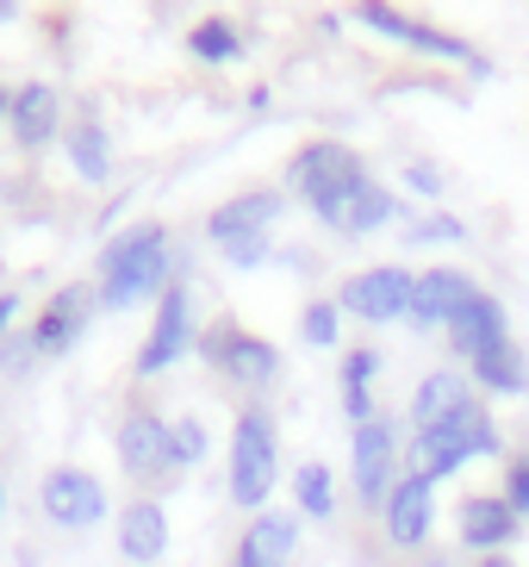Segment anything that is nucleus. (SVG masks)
<instances>
[{
	"mask_svg": "<svg viewBox=\"0 0 529 567\" xmlns=\"http://www.w3.org/2000/svg\"><path fill=\"white\" fill-rule=\"evenodd\" d=\"M168 287H175V256H168V231L156 218L132 225V231H118L106 250H100V306H125L137 300H163Z\"/></svg>",
	"mask_w": 529,
	"mask_h": 567,
	"instance_id": "1",
	"label": "nucleus"
},
{
	"mask_svg": "<svg viewBox=\"0 0 529 567\" xmlns=\"http://www.w3.org/2000/svg\"><path fill=\"white\" fill-rule=\"evenodd\" d=\"M367 182H374V175H367L362 151H349V144H305V151L287 163V187H293L331 231H343L349 200H355Z\"/></svg>",
	"mask_w": 529,
	"mask_h": 567,
	"instance_id": "2",
	"label": "nucleus"
},
{
	"mask_svg": "<svg viewBox=\"0 0 529 567\" xmlns=\"http://www.w3.org/2000/svg\"><path fill=\"white\" fill-rule=\"evenodd\" d=\"M281 443H274V417L262 405H243L237 412V431H231V467H225V481H231V499L243 512H262L274 481H281Z\"/></svg>",
	"mask_w": 529,
	"mask_h": 567,
	"instance_id": "3",
	"label": "nucleus"
},
{
	"mask_svg": "<svg viewBox=\"0 0 529 567\" xmlns=\"http://www.w3.org/2000/svg\"><path fill=\"white\" fill-rule=\"evenodd\" d=\"M412 293L417 275L405 262H374L336 287V312L362 318V324H393V318H412Z\"/></svg>",
	"mask_w": 529,
	"mask_h": 567,
	"instance_id": "4",
	"label": "nucleus"
},
{
	"mask_svg": "<svg viewBox=\"0 0 529 567\" xmlns=\"http://www.w3.org/2000/svg\"><path fill=\"white\" fill-rule=\"evenodd\" d=\"M398 424L393 417H374V424H362L355 431V455H349V474H355V499L367 505V512H386V499H393L398 486Z\"/></svg>",
	"mask_w": 529,
	"mask_h": 567,
	"instance_id": "5",
	"label": "nucleus"
},
{
	"mask_svg": "<svg viewBox=\"0 0 529 567\" xmlns=\"http://www.w3.org/2000/svg\"><path fill=\"white\" fill-rule=\"evenodd\" d=\"M355 19H362L367 32L398 38V44H412V51H424V56H443V63H474V69H486L480 56H474V44H467V38H455V32H436V25H424V19H412V13H393V7H381V0H362V7H355Z\"/></svg>",
	"mask_w": 529,
	"mask_h": 567,
	"instance_id": "6",
	"label": "nucleus"
},
{
	"mask_svg": "<svg viewBox=\"0 0 529 567\" xmlns=\"http://www.w3.org/2000/svg\"><path fill=\"white\" fill-rule=\"evenodd\" d=\"M38 505L63 530H87V524L106 517V493H100V481L87 467H50L44 481H38Z\"/></svg>",
	"mask_w": 529,
	"mask_h": 567,
	"instance_id": "7",
	"label": "nucleus"
},
{
	"mask_svg": "<svg viewBox=\"0 0 529 567\" xmlns=\"http://www.w3.org/2000/svg\"><path fill=\"white\" fill-rule=\"evenodd\" d=\"M206 362L225 368L237 386H268L281 374V350L256 331H237V324H218V331L206 337Z\"/></svg>",
	"mask_w": 529,
	"mask_h": 567,
	"instance_id": "8",
	"label": "nucleus"
},
{
	"mask_svg": "<svg viewBox=\"0 0 529 567\" xmlns=\"http://www.w3.org/2000/svg\"><path fill=\"white\" fill-rule=\"evenodd\" d=\"M187 343H194V306H187V287L175 281L156 300V324H149L144 350H137V374H163V368H175L187 355Z\"/></svg>",
	"mask_w": 529,
	"mask_h": 567,
	"instance_id": "9",
	"label": "nucleus"
},
{
	"mask_svg": "<svg viewBox=\"0 0 529 567\" xmlns=\"http://www.w3.org/2000/svg\"><path fill=\"white\" fill-rule=\"evenodd\" d=\"M381 517H386V543L393 549H424L431 543V524H436V486L424 474H398Z\"/></svg>",
	"mask_w": 529,
	"mask_h": 567,
	"instance_id": "10",
	"label": "nucleus"
},
{
	"mask_svg": "<svg viewBox=\"0 0 529 567\" xmlns=\"http://www.w3.org/2000/svg\"><path fill=\"white\" fill-rule=\"evenodd\" d=\"M118 462H125L132 481H163V474H175V462H168V424L149 405L125 412V424H118Z\"/></svg>",
	"mask_w": 529,
	"mask_h": 567,
	"instance_id": "11",
	"label": "nucleus"
},
{
	"mask_svg": "<svg viewBox=\"0 0 529 567\" xmlns=\"http://www.w3.org/2000/svg\"><path fill=\"white\" fill-rule=\"evenodd\" d=\"M511 337V318H505V300L498 293H474V300L461 306V312L448 318V350L461 355V362H480L486 350H498Z\"/></svg>",
	"mask_w": 529,
	"mask_h": 567,
	"instance_id": "12",
	"label": "nucleus"
},
{
	"mask_svg": "<svg viewBox=\"0 0 529 567\" xmlns=\"http://www.w3.org/2000/svg\"><path fill=\"white\" fill-rule=\"evenodd\" d=\"M474 293H480V287H474V275H461V268H424V275H417V293H412V324L417 331H448V318L461 312Z\"/></svg>",
	"mask_w": 529,
	"mask_h": 567,
	"instance_id": "13",
	"label": "nucleus"
},
{
	"mask_svg": "<svg viewBox=\"0 0 529 567\" xmlns=\"http://www.w3.org/2000/svg\"><path fill=\"white\" fill-rule=\"evenodd\" d=\"M94 300H100V293H87L82 281L63 287V293H56V300H50L44 312H38V324H32V350H38V355H63L69 343H75V337L87 331V318H94Z\"/></svg>",
	"mask_w": 529,
	"mask_h": 567,
	"instance_id": "14",
	"label": "nucleus"
},
{
	"mask_svg": "<svg viewBox=\"0 0 529 567\" xmlns=\"http://www.w3.org/2000/svg\"><path fill=\"white\" fill-rule=\"evenodd\" d=\"M517 530H523V517L511 512V499L505 493H474V499H461V543L480 555H498L511 549Z\"/></svg>",
	"mask_w": 529,
	"mask_h": 567,
	"instance_id": "15",
	"label": "nucleus"
},
{
	"mask_svg": "<svg viewBox=\"0 0 529 567\" xmlns=\"http://www.w3.org/2000/svg\"><path fill=\"white\" fill-rule=\"evenodd\" d=\"M467 405H474V381L455 374V368H436V374H424L417 393H412V431H443V424H455Z\"/></svg>",
	"mask_w": 529,
	"mask_h": 567,
	"instance_id": "16",
	"label": "nucleus"
},
{
	"mask_svg": "<svg viewBox=\"0 0 529 567\" xmlns=\"http://www.w3.org/2000/svg\"><path fill=\"white\" fill-rule=\"evenodd\" d=\"M13 137H19V151H44L50 137H56V125H63V94L50 82H32V87H19L13 94Z\"/></svg>",
	"mask_w": 529,
	"mask_h": 567,
	"instance_id": "17",
	"label": "nucleus"
},
{
	"mask_svg": "<svg viewBox=\"0 0 529 567\" xmlns=\"http://www.w3.org/2000/svg\"><path fill=\"white\" fill-rule=\"evenodd\" d=\"M118 549H125V561L149 567L168 555V512L156 499H132L125 512H118Z\"/></svg>",
	"mask_w": 529,
	"mask_h": 567,
	"instance_id": "18",
	"label": "nucleus"
},
{
	"mask_svg": "<svg viewBox=\"0 0 529 567\" xmlns=\"http://www.w3.org/2000/svg\"><path fill=\"white\" fill-rule=\"evenodd\" d=\"M299 549V517L293 512H256V524L243 530V543H237V555L256 567H287Z\"/></svg>",
	"mask_w": 529,
	"mask_h": 567,
	"instance_id": "19",
	"label": "nucleus"
},
{
	"mask_svg": "<svg viewBox=\"0 0 529 567\" xmlns=\"http://www.w3.org/2000/svg\"><path fill=\"white\" fill-rule=\"evenodd\" d=\"M274 213H281V194H243V200H225V206H218V213L206 218V231H212V244L225 250L231 237H268Z\"/></svg>",
	"mask_w": 529,
	"mask_h": 567,
	"instance_id": "20",
	"label": "nucleus"
},
{
	"mask_svg": "<svg viewBox=\"0 0 529 567\" xmlns=\"http://www.w3.org/2000/svg\"><path fill=\"white\" fill-rule=\"evenodd\" d=\"M474 462V450H467V436L455 431V424H443V431H417L412 443V474H424V481H448V474H461V467Z\"/></svg>",
	"mask_w": 529,
	"mask_h": 567,
	"instance_id": "21",
	"label": "nucleus"
},
{
	"mask_svg": "<svg viewBox=\"0 0 529 567\" xmlns=\"http://www.w3.org/2000/svg\"><path fill=\"white\" fill-rule=\"evenodd\" d=\"M467 368H474V386H480V393H498V400L529 393V355L517 350L511 337H505L498 350H486L480 362H467Z\"/></svg>",
	"mask_w": 529,
	"mask_h": 567,
	"instance_id": "22",
	"label": "nucleus"
},
{
	"mask_svg": "<svg viewBox=\"0 0 529 567\" xmlns=\"http://www.w3.org/2000/svg\"><path fill=\"white\" fill-rule=\"evenodd\" d=\"M69 163H75V175H82L87 187H100L106 175H113V144H106V132H100V118L69 125Z\"/></svg>",
	"mask_w": 529,
	"mask_h": 567,
	"instance_id": "23",
	"label": "nucleus"
},
{
	"mask_svg": "<svg viewBox=\"0 0 529 567\" xmlns=\"http://www.w3.org/2000/svg\"><path fill=\"white\" fill-rule=\"evenodd\" d=\"M398 213V200H393V187H381V182H367L355 200H349V213H343V237H367V231H381L386 218Z\"/></svg>",
	"mask_w": 529,
	"mask_h": 567,
	"instance_id": "24",
	"label": "nucleus"
},
{
	"mask_svg": "<svg viewBox=\"0 0 529 567\" xmlns=\"http://www.w3.org/2000/svg\"><path fill=\"white\" fill-rule=\"evenodd\" d=\"M293 499H299V512L305 517H331L336 512V481H331V467L324 462H305L293 474Z\"/></svg>",
	"mask_w": 529,
	"mask_h": 567,
	"instance_id": "25",
	"label": "nucleus"
},
{
	"mask_svg": "<svg viewBox=\"0 0 529 567\" xmlns=\"http://www.w3.org/2000/svg\"><path fill=\"white\" fill-rule=\"evenodd\" d=\"M187 51H194L199 63H231L237 56V25L231 19H199L194 32H187Z\"/></svg>",
	"mask_w": 529,
	"mask_h": 567,
	"instance_id": "26",
	"label": "nucleus"
},
{
	"mask_svg": "<svg viewBox=\"0 0 529 567\" xmlns=\"http://www.w3.org/2000/svg\"><path fill=\"white\" fill-rule=\"evenodd\" d=\"M299 337H305L312 350H336V337H343V312H336V300L305 306V312H299Z\"/></svg>",
	"mask_w": 529,
	"mask_h": 567,
	"instance_id": "27",
	"label": "nucleus"
},
{
	"mask_svg": "<svg viewBox=\"0 0 529 567\" xmlns=\"http://www.w3.org/2000/svg\"><path fill=\"white\" fill-rule=\"evenodd\" d=\"M199 455H206V424H199V417H175V424H168V462L194 467Z\"/></svg>",
	"mask_w": 529,
	"mask_h": 567,
	"instance_id": "28",
	"label": "nucleus"
},
{
	"mask_svg": "<svg viewBox=\"0 0 529 567\" xmlns=\"http://www.w3.org/2000/svg\"><path fill=\"white\" fill-rule=\"evenodd\" d=\"M405 237H412V244H461L467 225H461V218H448V213H431V218H417Z\"/></svg>",
	"mask_w": 529,
	"mask_h": 567,
	"instance_id": "29",
	"label": "nucleus"
},
{
	"mask_svg": "<svg viewBox=\"0 0 529 567\" xmlns=\"http://www.w3.org/2000/svg\"><path fill=\"white\" fill-rule=\"evenodd\" d=\"M374 374H381V350H349L343 355V393H367Z\"/></svg>",
	"mask_w": 529,
	"mask_h": 567,
	"instance_id": "30",
	"label": "nucleus"
},
{
	"mask_svg": "<svg viewBox=\"0 0 529 567\" xmlns=\"http://www.w3.org/2000/svg\"><path fill=\"white\" fill-rule=\"evenodd\" d=\"M505 499H511L517 517H529V450L511 455V467H505Z\"/></svg>",
	"mask_w": 529,
	"mask_h": 567,
	"instance_id": "31",
	"label": "nucleus"
},
{
	"mask_svg": "<svg viewBox=\"0 0 529 567\" xmlns=\"http://www.w3.org/2000/svg\"><path fill=\"white\" fill-rule=\"evenodd\" d=\"M225 256H231L237 268H256L268 256V237H231V244H225Z\"/></svg>",
	"mask_w": 529,
	"mask_h": 567,
	"instance_id": "32",
	"label": "nucleus"
},
{
	"mask_svg": "<svg viewBox=\"0 0 529 567\" xmlns=\"http://www.w3.org/2000/svg\"><path fill=\"white\" fill-rule=\"evenodd\" d=\"M405 182H412L424 200H436V194H443V168H436V163H412V168H405Z\"/></svg>",
	"mask_w": 529,
	"mask_h": 567,
	"instance_id": "33",
	"label": "nucleus"
},
{
	"mask_svg": "<svg viewBox=\"0 0 529 567\" xmlns=\"http://www.w3.org/2000/svg\"><path fill=\"white\" fill-rule=\"evenodd\" d=\"M13 312H19V300H13V293H0V331L13 324Z\"/></svg>",
	"mask_w": 529,
	"mask_h": 567,
	"instance_id": "34",
	"label": "nucleus"
},
{
	"mask_svg": "<svg viewBox=\"0 0 529 567\" xmlns=\"http://www.w3.org/2000/svg\"><path fill=\"white\" fill-rule=\"evenodd\" d=\"M474 567H517V561H505V555H480Z\"/></svg>",
	"mask_w": 529,
	"mask_h": 567,
	"instance_id": "35",
	"label": "nucleus"
},
{
	"mask_svg": "<svg viewBox=\"0 0 529 567\" xmlns=\"http://www.w3.org/2000/svg\"><path fill=\"white\" fill-rule=\"evenodd\" d=\"M7 113H13V94H0V118H7Z\"/></svg>",
	"mask_w": 529,
	"mask_h": 567,
	"instance_id": "36",
	"label": "nucleus"
},
{
	"mask_svg": "<svg viewBox=\"0 0 529 567\" xmlns=\"http://www.w3.org/2000/svg\"><path fill=\"white\" fill-rule=\"evenodd\" d=\"M231 567H256V561H243V555H231Z\"/></svg>",
	"mask_w": 529,
	"mask_h": 567,
	"instance_id": "37",
	"label": "nucleus"
},
{
	"mask_svg": "<svg viewBox=\"0 0 529 567\" xmlns=\"http://www.w3.org/2000/svg\"><path fill=\"white\" fill-rule=\"evenodd\" d=\"M0 512H7V493H0Z\"/></svg>",
	"mask_w": 529,
	"mask_h": 567,
	"instance_id": "38",
	"label": "nucleus"
}]
</instances>
